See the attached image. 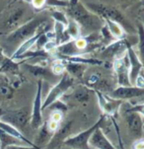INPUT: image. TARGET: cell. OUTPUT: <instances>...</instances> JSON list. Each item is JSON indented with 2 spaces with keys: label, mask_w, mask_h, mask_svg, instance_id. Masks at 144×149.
<instances>
[{
  "label": "cell",
  "mask_w": 144,
  "mask_h": 149,
  "mask_svg": "<svg viewBox=\"0 0 144 149\" xmlns=\"http://www.w3.org/2000/svg\"><path fill=\"white\" fill-rule=\"evenodd\" d=\"M73 84H74V78L72 76H70L67 72L63 73L61 75L60 80L57 82V84H55L54 87L50 89L49 94L47 96V98H45V100L42 102V111L45 110L47 108H49V106L51 104H54V102L58 101L60 98L72 87Z\"/></svg>",
  "instance_id": "4"
},
{
  "label": "cell",
  "mask_w": 144,
  "mask_h": 149,
  "mask_svg": "<svg viewBox=\"0 0 144 149\" xmlns=\"http://www.w3.org/2000/svg\"><path fill=\"white\" fill-rule=\"evenodd\" d=\"M42 28V29L40 30L39 32L37 33L35 36H33L32 38H30V39H28L26 40V41H24L22 42L21 45L18 47V49H17L14 52V54L10 56V58L11 59H13V60H19L21 57L24 55L26 52H30L31 50V49L33 47H35V45H36V42L38 41V39H39V37H40V35L42 34V33H44V32H47V30L45 29V28Z\"/></svg>",
  "instance_id": "12"
},
{
  "label": "cell",
  "mask_w": 144,
  "mask_h": 149,
  "mask_svg": "<svg viewBox=\"0 0 144 149\" xmlns=\"http://www.w3.org/2000/svg\"><path fill=\"white\" fill-rule=\"evenodd\" d=\"M113 69L117 74L118 83L120 86H132L129 80V62L127 54L122 58L115 59Z\"/></svg>",
  "instance_id": "8"
},
{
  "label": "cell",
  "mask_w": 144,
  "mask_h": 149,
  "mask_svg": "<svg viewBox=\"0 0 144 149\" xmlns=\"http://www.w3.org/2000/svg\"><path fill=\"white\" fill-rule=\"evenodd\" d=\"M68 2L69 3L66 7L67 14L79 25L80 28L92 33L100 31L105 24L100 16L90 11L79 0H68Z\"/></svg>",
  "instance_id": "1"
},
{
  "label": "cell",
  "mask_w": 144,
  "mask_h": 149,
  "mask_svg": "<svg viewBox=\"0 0 144 149\" xmlns=\"http://www.w3.org/2000/svg\"><path fill=\"white\" fill-rule=\"evenodd\" d=\"M126 45L127 41L125 39L115 41L109 45L108 47H106L102 54L103 56L106 58H111V57H113L115 59L122 58L126 54Z\"/></svg>",
  "instance_id": "11"
},
{
  "label": "cell",
  "mask_w": 144,
  "mask_h": 149,
  "mask_svg": "<svg viewBox=\"0 0 144 149\" xmlns=\"http://www.w3.org/2000/svg\"><path fill=\"white\" fill-rule=\"evenodd\" d=\"M6 55L4 54V52H3V49H2L1 45H0V66L2 65V63L4 62V60L6 59Z\"/></svg>",
  "instance_id": "34"
},
{
  "label": "cell",
  "mask_w": 144,
  "mask_h": 149,
  "mask_svg": "<svg viewBox=\"0 0 144 149\" xmlns=\"http://www.w3.org/2000/svg\"><path fill=\"white\" fill-rule=\"evenodd\" d=\"M113 125H115V130H117V133H118V142H120V149H125V147H123L122 145V137H120V128H118L117 123L113 120Z\"/></svg>",
  "instance_id": "30"
},
{
  "label": "cell",
  "mask_w": 144,
  "mask_h": 149,
  "mask_svg": "<svg viewBox=\"0 0 144 149\" xmlns=\"http://www.w3.org/2000/svg\"><path fill=\"white\" fill-rule=\"evenodd\" d=\"M24 12H25L24 8H17V9L13 10V11L10 13L8 18H7V20L4 23L5 29L10 30V29H13V28L16 27L17 24H18L20 22V20H21Z\"/></svg>",
  "instance_id": "19"
},
{
  "label": "cell",
  "mask_w": 144,
  "mask_h": 149,
  "mask_svg": "<svg viewBox=\"0 0 144 149\" xmlns=\"http://www.w3.org/2000/svg\"><path fill=\"white\" fill-rule=\"evenodd\" d=\"M144 96V88L137 86H120L111 94V97L117 100H128Z\"/></svg>",
  "instance_id": "10"
},
{
  "label": "cell",
  "mask_w": 144,
  "mask_h": 149,
  "mask_svg": "<svg viewBox=\"0 0 144 149\" xmlns=\"http://www.w3.org/2000/svg\"><path fill=\"white\" fill-rule=\"evenodd\" d=\"M42 80L38 81V89L35 97L33 112L31 116V127L34 130H39L44 125V118H42Z\"/></svg>",
  "instance_id": "6"
},
{
  "label": "cell",
  "mask_w": 144,
  "mask_h": 149,
  "mask_svg": "<svg viewBox=\"0 0 144 149\" xmlns=\"http://www.w3.org/2000/svg\"><path fill=\"white\" fill-rule=\"evenodd\" d=\"M137 35H138V52H139V59L144 68V25L142 22L137 24Z\"/></svg>",
  "instance_id": "22"
},
{
  "label": "cell",
  "mask_w": 144,
  "mask_h": 149,
  "mask_svg": "<svg viewBox=\"0 0 144 149\" xmlns=\"http://www.w3.org/2000/svg\"><path fill=\"white\" fill-rule=\"evenodd\" d=\"M6 149H41L39 146H29V145H11Z\"/></svg>",
  "instance_id": "28"
},
{
  "label": "cell",
  "mask_w": 144,
  "mask_h": 149,
  "mask_svg": "<svg viewBox=\"0 0 144 149\" xmlns=\"http://www.w3.org/2000/svg\"><path fill=\"white\" fill-rule=\"evenodd\" d=\"M96 93H97L98 99H99L100 107L108 115H113L118 110L120 105L122 104V100H117V99H113V98H111L110 99V98L106 97L105 95H103L102 93H100L99 91H97Z\"/></svg>",
  "instance_id": "14"
},
{
  "label": "cell",
  "mask_w": 144,
  "mask_h": 149,
  "mask_svg": "<svg viewBox=\"0 0 144 149\" xmlns=\"http://www.w3.org/2000/svg\"><path fill=\"white\" fill-rule=\"evenodd\" d=\"M24 68H26V70L30 74H32L33 76L40 78V80L42 79H49L51 77L55 76L52 74V72L50 71L49 68H45L41 65H36V64H24Z\"/></svg>",
  "instance_id": "16"
},
{
  "label": "cell",
  "mask_w": 144,
  "mask_h": 149,
  "mask_svg": "<svg viewBox=\"0 0 144 149\" xmlns=\"http://www.w3.org/2000/svg\"><path fill=\"white\" fill-rule=\"evenodd\" d=\"M3 115H4L3 110H2V109H0V118H1L2 117H3Z\"/></svg>",
  "instance_id": "35"
},
{
  "label": "cell",
  "mask_w": 144,
  "mask_h": 149,
  "mask_svg": "<svg viewBox=\"0 0 144 149\" xmlns=\"http://www.w3.org/2000/svg\"><path fill=\"white\" fill-rule=\"evenodd\" d=\"M0 128H1L3 131H5L6 133H8L9 135H11V136H13V137L17 138V139L23 141V142L26 143L27 145L38 146V145L35 144V143H33L32 141H30L26 136H25L21 131L18 130V128H17L16 127H14V125H12L11 123L3 122V120H0Z\"/></svg>",
  "instance_id": "15"
},
{
  "label": "cell",
  "mask_w": 144,
  "mask_h": 149,
  "mask_svg": "<svg viewBox=\"0 0 144 149\" xmlns=\"http://www.w3.org/2000/svg\"><path fill=\"white\" fill-rule=\"evenodd\" d=\"M62 113L61 112H58V111H54L50 116V120H54V122H56V123H60V120H62Z\"/></svg>",
  "instance_id": "27"
},
{
  "label": "cell",
  "mask_w": 144,
  "mask_h": 149,
  "mask_svg": "<svg viewBox=\"0 0 144 149\" xmlns=\"http://www.w3.org/2000/svg\"><path fill=\"white\" fill-rule=\"evenodd\" d=\"M104 122H105V117L103 116L94 125H92L88 130L82 131V132L78 133L76 135L66 138L63 143H64V145L68 146L71 149H92L89 145V140L92 134L94 133V131L97 128L102 127Z\"/></svg>",
  "instance_id": "5"
},
{
  "label": "cell",
  "mask_w": 144,
  "mask_h": 149,
  "mask_svg": "<svg viewBox=\"0 0 144 149\" xmlns=\"http://www.w3.org/2000/svg\"><path fill=\"white\" fill-rule=\"evenodd\" d=\"M58 125H59L58 123L49 120V123H47V128H49V130L50 132H54V131L57 130V127H58Z\"/></svg>",
  "instance_id": "29"
},
{
  "label": "cell",
  "mask_w": 144,
  "mask_h": 149,
  "mask_svg": "<svg viewBox=\"0 0 144 149\" xmlns=\"http://www.w3.org/2000/svg\"><path fill=\"white\" fill-rule=\"evenodd\" d=\"M50 71L52 72V74L55 75V76H61L63 73L65 72V64L64 61L60 59H57L54 61V63L51 65V68H50Z\"/></svg>",
  "instance_id": "24"
},
{
  "label": "cell",
  "mask_w": 144,
  "mask_h": 149,
  "mask_svg": "<svg viewBox=\"0 0 144 149\" xmlns=\"http://www.w3.org/2000/svg\"><path fill=\"white\" fill-rule=\"evenodd\" d=\"M54 42L56 45H60L62 44L71 41L70 37L68 36L65 30V26L61 23L54 22Z\"/></svg>",
  "instance_id": "17"
},
{
  "label": "cell",
  "mask_w": 144,
  "mask_h": 149,
  "mask_svg": "<svg viewBox=\"0 0 144 149\" xmlns=\"http://www.w3.org/2000/svg\"><path fill=\"white\" fill-rule=\"evenodd\" d=\"M122 2H128V3H130V2L132 1H135V0H120Z\"/></svg>",
  "instance_id": "36"
},
{
  "label": "cell",
  "mask_w": 144,
  "mask_h": 149,
  "mask_svg": "<svg viewBox=\"0 0 144 149\" xmlns=\"http://www.w3.org/2000/svg\"><path fill=\"white\" fill-rule=\"evenodd\" d=\"M47 18L42 16H38L36 18L32 19L31 21L27 22L26 24L22 25L17 28L15 31H13L8 36V42H22L26 40L30 39L33 36L37 34L41 29H42L45 26L47 25Z\"/></svg>",
  "instance_id": "3"
},
{
  "label": "cell",
  "mask_w": 144,
  "mask_h": 149,
  "mask_svg": "<svg viewBox=\"0 0 144 149\" xmlns=\"http://www.w3.org/2000/svg\"><path fill=\"white\" fill-rule=\"evenodd\" d=\"M63 61V60H62ZM65 64V72H67L70 76L73 78H79L83 75L85 71V64L82 63H76V62H66L64 61Z\"/></svg>",
  "instance_id": "20"
},
{
  "label": "cell",
  "mask_w": 144,
  "mask_h": 149,
  "mask_svg": "<svg viewBox=\"0 0 144 149\" xmlns=\"http://www.w3.org/2000/svg\"><path fill=\"white\" fill-rule=\"evenodd\" d=\"M125 122L127 125L130 134L135 138L139 139L143 135V120L142 115L134 111L127 110L125 113Z\"/></svg>",
  "instance_id": "7"
},
{
  "label": "cell",
  "mask_w": 144,
  "mask_h": 149,
  "mask_svg": "<svg viewBox=\"0 0 144 149\" xmlns=\"http://www.w3.org/2000/svg\"><path fill=\"white\" fill-rule=\"evenodd\" d=\"M140 74H141V76H142V77L144 78V74H143V73H142V72H141V73H140Z\"/></svg>",
  "instance_id": "37"
},
{
  "label": "cell",
  "mask_w": 144,
  "mask_h": 149,
  "mask_svg": "<svg viewBox=\"0 0 144 149\" xmlns=\"http://www.w3.org/2000/svg\"><path fill=\"white\" fill-rule=\"evenodd\" d=\"M133 149H144V140L136 141L133 144Z\"/></svg>",
  "instance_id": "33"
},
{
  "label": "cell",
  "mask_w": 144,
  "mask_h": 149,
  "mask_svg": "<svg viewBox=\"0 0 144 149\" xmlns=\"http://www.w3.org/2000/svg\"><path fill=\"white\" fill-rule=\"evenodd\" d=\"M11 145H27L23 141L9 135L0 128V149H6ZM30 146V145H29Z\"/></svg>",
  "instance_id": "21"
},
{
  "label": "cell",
  "mask_w": 144,
  "mask_h": 149,
  "mask_svg": "<svg viewBox=\"0 0 144 149\" xmlns=\"http://www.w3.org/2000/svg\"><path fill=\"white\" fill-rule=\"evenodd\" d=\"M51 18L54 20V22L61 23L65 27L67 26L68 21H69V19L67 18L65 13L59 11V10H54V11H51Z\"/></svg>",
  "instance_id": "25"
},
{
  "label": "cell",
  "mask_w": 144,
  "mask_h": 149,
  "mask_svg": "<svg viewBox=\"0 0 144 149\" xmlns=\"http://www.w3.org/2000/svg\"><path fill=\"white\" fill-rule=\"evenodd\" d=\"M143 25H144V23H143Z\"/></svg>",
  "instance_id": "38"
},
{
  "label": "cell",
  "mask_w": 144,
  "mask_h": 149,
  "mask_svg": "<svg viewBox=\"0 0 144 149\" xmlns=\"http://www.w3.org/2000/svg\"><path fill=\"white\" fill-rule=\"evenodd\" d=\"M126 54L128 57V62H129V80L132 86H134V82L136 78L140 75L142 72V63H141L138 54L135 52V50L131 47L129 42H127L126 45Z\"/></svg>",
  "instance_id": "9"
},
{
  "label": "cell",
  "mask_w": 144,
  "mask_h": 149,
  "mask_svg": "<svg viewBox=\"0 0 144 149\" xmlns=\"http://www.w3.org/2000/svg\"><path fill=\"white\" fill-rule=\"evenodd\" d=\"M65 30H66V33L71 40H76L78 38H80V35H81V28H80V26L74 21V20L70 19L69 21H68V24H67V26L65 27Z\"/></svg>",
  "instance_id": "23"
},
{
  "label": "cell",
  "mask_w": 144,
  "mask_h": 149,
  "mask_svg": "<svg viewBox=\"0 0 144 149\" xmlns=\"http://www.w3.org/2000/svg\"><path fill=\"white\" fill-rule=\"evenodd\" d=\"M25 1L32 4L36 11H42L45 9V5H47V0H25Z\"/></svg>",
  "instance_id": "26"
},
{
  "label": "cell",
  "mask_w": 144,
  "mask_h": 149,
  "mask_svg": "<svg viewBox=\"0 0 144 149\" xmlns=\"http://www.w3.org/2000/svg\"><path fill=\"white\" fill-rule=\"evenodd\" d=\"M89 145L91 146V148L96 149H117L106 137L102 127L97 128L94 131L89 140Z\"/></svg>",
  "instance_id": "13"
},
{
  "label": "cell",
  "mask_w": 144,
  "mask_h": 149,
  "mask_svg": "<svg viewBox=\"0 0 144 149\" xmlns=\"http://www.w3.org/2000/svg\"><path fill=\"white\" fill-rule=\"evenodd\" d=\"M134 86H137L139 88H144V78L141 76V74L136 78L135 82H134Z\"/></svg>",
  "instance_id": "31"
},
{
  "label": "cell",
  "mask_w": 144,
  "mask_h": 149,
  "mask_svg": "<svg viewBox=\"0 0 144 149\" xmlns=\"http://www.w3.org/2000/svg\"><path fill=\"white\" fill-rule=\"evenodd\" d=\"M86 7L93 13L100 16L102 19H109L113 22H117L122 27L125 32H127L129 34H133L135 32L137 33L136 29L131 25L130 21L126 18L125 15L115 7L103 3H88Z\"/></svg>",
  "instance_id": "2"
},
{
  "label": "cell",
  "mask_w": 144,
  "mask_h": 149,
  "mask_svg": "<svg viewBox=\"0 0 144 149\" xmlns=\"http://www.w3.org/2000/svg\"><path fill=\"white\" fill-rule=\"evenodd\" d=\"M103 20H104V22H105L106 27L108 28L109 32L111 33V35L113 37V39H115V41L123 39L125 31H123L122 27L120 26V24H118L117 22H113L112 20H109V19H103Z\"/></svg>",
  "instance_id": "18"
},
{
  "label": "cell",
  "mask_w": 144,
  "mask_h": 149,
  "mask_svg": "<svg viewBox=\"0 0 144 149\" xmlns=\"http://www.w3.org/2000/svg\"><path fill=\"white\" fill-rule=\"evenodd\" d=\"M129 110L130 111H134V112H137V113H139L140 115L144 116V104L143 105H139V106H136V107H133V108H130Z\"/></svg>",
  "instance_id": "32"
}]
</instances>
